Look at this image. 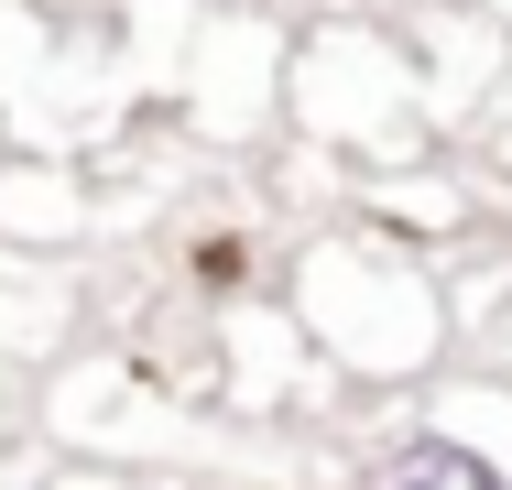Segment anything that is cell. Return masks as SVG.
<instances>
[{
	"mask_svg": "<svg viewBox=\"0 0 512 490\" xmlns=\"http://www.w3.org/2000/svg\"><path fill=\"white\" fill-rule=\"evenodd\" d=\"M382 490H512V469L480 447V436H447V425H425V436H393V458H382Z\"/></svg>",
	"mask_w": 512,
	"mask_h": 490,
	"instance_id": "cell-1",
	"label": "cell"
}]
</instances>
